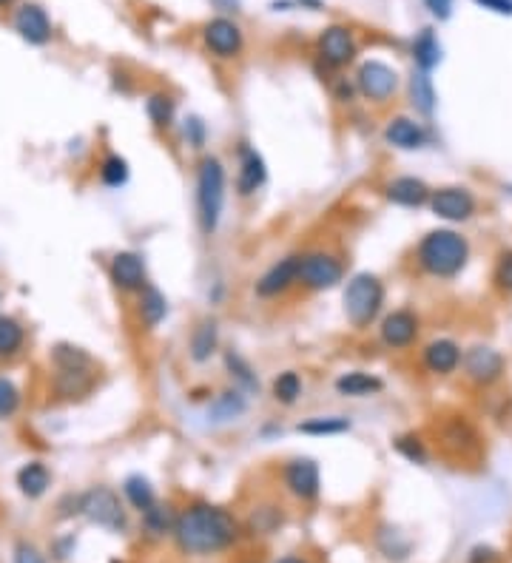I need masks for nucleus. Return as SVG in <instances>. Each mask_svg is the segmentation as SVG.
I'll return each mask as SVG.
<instances>
[{
  "instance_id": "a211bd4d",
  "label": "nucleus",
  "mask_w": 512,
  "mask_h": 563,
  "mask_svg": "<svg viewBox=\"0 0 512 563\" xmlns=\"http://www.w3.org/2000/svg\"><path fill=\"white\" fill-rule=\"evenodd\" d=\"M319 58L334 68L348 66L356 58L353 35L344 29V26H330V29H325L319 37Z\"/></svg>"
},
{
  "instance_id": "c756f323",
  "label": "nucleus",
  "mask_w": 512,
  "mask_h": 563,
  "mask_svg": "<svg viewBox=\"0 0 512 563\" xmlns=\"http://www.w3.org/2000/svg\"><path fill=\"white\" fill-rule=\"evenodd\" d=\"M410 103L416 106V111H421V115H433L436 89H433L430 72H421V68L413 72V77H410Z\"/></svg>"
},
{
  "instance_id": "7c9ffc66",
  "label": "nucleus",
  "mask_w": 512,
  "mask_h": 563,
  "mask_svg": "<svg viewBox=\"0 0 512 563\" xmlns=\"http://www.w3.org/2000/svg\"><path fill=\"white\" fill-rule=\"evenodd\" d=\"M146 115L151 120V125H154L157 131H165V129H171L174 125V115H177V103L171 100L169 94H151L148 100H146Z\"/></svg>"
},
{
  "instance_id": "2eb2a0df",
  "label": "nucleus",
  "mask_w": 512,
  "mask_h": 563,
  "mask_svg": "<svg viewBox=\"0 0 512 563\" xmlns=\"http://www.w3.org/2000/svg\"><path fill=\"white\" fill-rule=\"evenodd\" d=\"M237 160H240L237 194L240 196H254L268 182V165H265V160H262V154L256 148H251L248 143H240Z\"/></svg>"
},
{
  "instance_id": "b1692460",
  "label": "nucleus",
  "mask_w": 512,
  "mask_h": 563,
  "mask_svg": "<svg viewBox=\"0 0 512 563\" xmlns=\"http://www.w3.org/2000/svg\"><path fill=\"white\" fill-rule=\"evenodd\" d=\"M441 441H445L450 449H455V453H467V449H476L481 439H478L476 427L469 424L464 416H455L441 427Z\"/></svg>"
},
{
  "instance_id": "9b49d317",
  "label": "nucleus",
  "mask_w": 512,
  "mask_h": 563,
  "mask_svg": "<svg viewBox=\"0 0 512 563\" xmlns=\"http://www.w3.org/2000/svg\"><path fill=\"white\" fill-rule=\"evenodd\" d=\"M419 330H421V319L416 311H410V307H398V311L387 313L382 319V328H379V336H382V345L390 347V350H405L410 347L413 342L419 339Z\"/></svg>"
},
{
  "instance_id": "bb28decb",
  "label": "nucleus",
  "mask_w": 512,
  "mask_h": 563,
  "mask_svg": "<svg viewBox=\"0 0 512 563\" xmlns=\"http://www.w3.org/2000/svg\"><path fill=\"white\" fill-rule=\"evenodd\" d=\"M413 60H416V68H421V72H433L441 63V44L433 29H421L419 37L413 40Z\"/></svg>"
},
{
  "instance_id": "a19ab883",
  "label": "nucleus",
  "mask_w": 512,
  "mask_h": 563,
  "mask_svg": "<svg viewBox=\"0 0 512 563\" xmlns=\"http://www.w3.org/2000/svg\"><path fill=\"white\" fill-rule=\"evenodd\" d=\"M183 134H185V143L191 148H202L205 146V123L200 117H188L183 125Z\"/></svg>"
},
{
  "instance_id": "1a4fd4ad",
  "label": "nucleus",
  "mask_w": 512,
  "mask_h": 563,
  "mask_svg": "<svg viewBox=\"0 0 512 563\" xmlns=\"http://www.w3.org/2000/svg\"><path fill=\"white\" fill-rule=\"evenodd\" d=\"M356 89L373 103H387L398 91V72L382 60H367L356 75Z\"/></svg>"
},
{
  "instance_id": "e433bc0d",
  "label": "nucleus",
  "mask_w": 512,
  "mask_h": 563,
  "mask_svg": "<svg viewBox=\"0 0 512 563\" xmlns=\"http://www.w3.org/2000/svg\"><path fill=\"white\" fill-rule=\"evenodd\" d=\"M20 387L12 382V378L0 376V418H12L20 410Z\"/></svg>"
},
{
  "instance_id": "72a5a7b5",
  "label": "nucleus",
  "mask_w": 512,
  "mask_h": 563,
  "mask_svg": "<svg viewBox=\"0 0 512 563\" xmlns=\"http://www.w3.org/2000/svg\"><path fill=\"white\" fill-rule=\"evenodd\" d=\"M225 370H228V376H231L233 382H237L242 390H248V393L259 390V378H256L254 368H251V364H248L240 353H233V350H228V353H225Z\"/></svg>"
},
{
  "instance_id": "f03ea898",
  "label": "nucleus",
  "mask_w": 512,
  "mask_h": 563,
  "mask_svg": "<svg viewBox=\"0 0 512 563\" xmlns=\"http://www.w3.org/2000/svg\"><path fill=\"white\" fill-rule=\"evenodd\" d=\"M416 262L424 274L436 279L459 276L469 262V242L453 228H436L416 245Z\"/></svg>"
},
{
  "instance_id": "393cba45",
  "label": "nucleus",
  "mask_w": 512,
  "mask_h": 563,
  "mask_svg": "<svg viewBox=\"0 0 512 563\" xmlns=\"http://www.w3.org/2000/svg\"><path fill=\"white\" fill-rule=\"evenodd\" d=\"M51 484V472L43 461H29L18 470V487L26 498H40L46 496V489Z\"/></svg>"
},
{
  "instance_id": "9d476101",
  "label": "nucleus",
  "mask_w": 512,
  "mask_h": 563,
  "mask_svg": "<svg viewBox=\"0 0 512 563\" xmlns=\"http://www.w3.org/2000/svg\"><path fill=\"white\" fill-rule=\"evenodd\" d=\"M108 279L120 293H140L148 285L146 259L134 250H117L108 262Z\"/></svg>"
},
{
  "instance_id": "a18cd8bd",
  "label": "nucleus",
  "mask_w": 512,
  "mask_h": 563,
  "mask_svg": "<svg viewBox=\"0 0 512 563\" xmlns=\"http://www.w3.org/2000/svg\"><path fill=\"white\" fill-rule=\"evenodd\" d=\"M214 4L219 6V9H223V12H237V0H214Z\"/></svg>"
},
{
  "instance_id": "473e14b6",
  "label": "nucleus",
  "mask_w": 512,
  "mask_h": 563,
  "mask_svg": "<svg viewBox=\"0 0 512 563\" xmlns=\"http://www.w3.org/2000/svg\"><path fill=\"white\" fill-rule=\"evenodd\" d=\"M351 430V418L344 416H316L299 424V432L304 435H342Z\"/></svg>"
},
{
  "instance_id": "412c9836",
  "label": "nucleus",
  "mask_w": 512,
  "mask_h": 563,
  "mask_svg": "<svg viewBox=\"0 0 512 563\" xmlns=\"http://www.w3.org/2000/svg\"><path fill=\"white\" fill-rule=\"evenodd\" d=\"M219 347V328L214 319H202L197 328L191 333V342H188V353L197 364L211 361V356L217 353Z\"/></svg>"
},
{
  "instance_id": "a878e982",
  "label": "nucleus",
  "mask_w": 512,
  "mask_h": 563,
  "mask_svg": "<svg viewBox=\"0 0 512 563\" xmlns=\"http://www.w3.org/2000/svg\"><path fill=\"white\" fill-rule=\"evenodd\" d=\"M91 370H68V368H58V376H54V390H58L60 399H80L91 390Z\"/></svg>"
},
{
  "instance_id": "aec40b11",
  "label": "nucleus",
  "mask_w": 512,
  "mask_h": 563,
  "mask_svg": "<svg viewBox=\"0 0 512 563\" xmlns=\"http://www.w3.org/2000/svg\"><path fill=\"white\" fill-rule=\"evenodd\" d=\"M384 139L393 148L419 151V148H424L427 143H430V134H427L424 125L416 123L413 117H393L390 123H387V129H384Z\"/></svg>"
},
{
  "instance_id": "f8f14e48",
  "label": "nucleus",
  "mask_w": 512,
  "mask_h": 563,
  "mask_svg": "<svg viewBox=\"0 0 512 563\" xmlns=\"http://www.w3.org/2000/svg\"><path fill=\"white\" fill-rule=\"evenodd\" d=\"M285 487L294 492L296 498L311 501L319 496L322 489V475H319V464L313 458H294L285 464Z\"/></svg>"
},
{
  "instance_id": "49530a36",
  "label": "nucleus",
  "mask_w": 512,
  "mask_h": 563,
  "mask_svg": "<svg viewBox=\"0 0 512 563\" xmlns=\"http://www.w3.org/2000/svg\"><path fill=\"white\" fill-rule=\"evenodd\" d=\"M276 563H304L302 558H294V555H290V558H282V560H276Z\"/></svg>"
},
{
  "instance_id": "2f4dec72",
  "label": "nucleus",
  "mask_w": 512,
  "mask_h": 563,
  "mask_svg": "<svg viewBox=\"0 0 512 563\" xmlns=\"http://www.w3.org/2000/svg\"><path fill=\"white\" fill-rule=\"evenodd\" d=\"M122 492H126V498H129V504L134 506V510H140V512L151 510V506L157 504L154 487H151V481H148V478H143V475H129L126 484H122Z\"/></svg>"
},
{
  "instance_id": "6e6552de",
  "label": "nucleus",
  "mask_w": 512,
  "mask_h": 563,
  "mask_svg": "<svg viewBox=\"0 0 512 563\" xmlns=\"http://www.w3.org/2000/svg\"><path fill=\"white\" fill-rule=\"evenodd\" d=\"M430 210L445 222H467L476 217V196L469 188L461 186H445V188H436L430 194Z\"/></svg>"
},
{
  "instance_id": "5701e85b",
  "label": "nucleus",
  "mask_w": 512,
  "mask_h": 563,
  "mask_svg": "<svg viewBox=\"0 0 512 563\" xmlns=\"http://www.w3.org/2000/svg\"><path fill=\"white\" fill-rule=\"evenodd\" d=\"M137 316H140L143 328H157L160 321L169 316V302H165L162 293L154 285H146L137 297Z\"/></svg>"
},
{
  "instance_id": "0eeeda50",
  "label": "nucleus",
  "mask_w": 512,
  "mask_h": 563,
  "mask_svg": "<svg viewBox=\"0 0 512 563\" xmlns=\"http://www.w3.org/2000/svg\"><path fill=\"white\" fill-rule=\"evenodd\" d=\"M461 368H464V376L473 385L490 387V385H495L498 378L504 376L507 361H504V356L498 353L495 347H490V345H473L469 350H464Z\"/></svg>"
},
{
  "instance_id": "c9c22d12",
  "label": "nucleus",
  "mask_w": 512,
  "mask_h": 563,
  "mask_svg": "<svg viewBox=\"0 0 512 563\" xmlns=\"http://www.w3.org/2000/svg\"><path fill=\"white\" fill-rule=\"evenodd\" d=\"M299 396H302V378H299V373L285 370V373H280V376L273 378V399L280 401V404L290 407V404L299 401Z\"/></svg>"
},
{
  "instance_id": "20e7f679",
  "label": "nucleus",
  "mask_w": 512,
  "mask_h": 563,
  "mask_svg": "<svg viewBox=\"0 0 512 563\" xmlns=\"http://www.w3.org/2000/svg\"><path fill=\"white\" fill-rule=\"evenodd\" d=\"M384 307V285L376 274H356L344 288V316L356 330H367Z\"/></svg>"
},
{
  "instance_id": "f3484780",
  "label": "nucleus",
  "mask_w": 512,
  "mask_h": 563,
  "mask_svg": "<svg viewBox=\"0 0 512 563\" xmlns=\"http://www.w3.org/2000/svg\"><path fill=\"white\" fill-rule=\"evenodd\" d=\"M15 29L18 35L32 46H46L51 40V20L43 6L37 4H23L15 12Z\"/></svg>"
},
{
  "instance_id": "ddd939ff",
  "label": "nucleus",
  "mask_w": 512,
  "mask_h": 563,
  "mask_svg": "<svg viewBox=\"0 0 512 563\" xmlns=\"http://www.w3.org/2000/svg\"><path fill=\"white\" fill-rule=\"evenodd\" d=\"M294 285H299V257H285L280 262H273L268 271L256 279V297L262 299L282 297V293Z\"/></svg>"
},
{
  "instance_id": "4c0bfd02",
  "label": "nucleus",
  "mask_w": 512,
  "mask_h": 563,
  "mask_svg": "<svg viewBox=\"0 0 512 563\" xmlns=\"http://www.w3.org/2000/svg\"><path fill=\"white\" fill-rule=\"evenodd\" d=\"M143 520H146V527L154 532V535L169 532L177 524V518L171 515V510H169V506H162V504H154L151 510H146L143 512Z\"/></svg>"
},
{
  "instance_id": "7ed1b4c3",
  "label": "nucleus",
  "mask_w": 512,
  "mask_h": 563,
  "mask_svg": "<svg viewBox=\"0 0 512 563\" xmlns=\"http://www.w3.org/2000/svg\"><path fill=\"white\" fill-rule=\"evenodd\" d=\"M225 208V168L217 157H202L197 168V219L205 236L217 231Z\"/></svg>"
},
{
  "instance_id": "c03bdc74",
  "label": "nucleus",
  "mask_w": 512,
  "mask_h": 563,
  "mask_svg": "<svg viewBox=\"0 0 512 563\" xmlns=\"http://www.w3.org/2000/svg\"><path fill=\"white\" fill-rule=\"evenodd\" d=\"M473 4L495 12V15H512V0H473Z\"/></svg>"
},
{
  "instance_id": "dca6fc26",
  "label": "nucleus",
  "mask_w": 512,
  "mask_h": 563,
  "mask_svg": "<svg viewBox=\"0 0 512 563\" xmlns=\"http://www.w3.org/2000/svg\"><path fill=\"white\" fill-rule=\"evenodd\" d=\"M461 356H464V350H461L459 342L433 339V342H427L424 350H421V364H424V370L433 373V376H450L461 368Z\"/></svg>"
},
{
  "instance_id": "79ce46f5",
  "label": "nucleus",
  "mask_w": 512,
  "mask_h": 563,
  "mask_svg": "<svg viewBox=\"0 0 512 563\" xmlns=\"http://www.w3.org/2000/svg\"><path fill=\"white\" fill-rule=\"evenodd\" d=\"M15 563H46V558L40 555V549L35 543H18L15 546Z\"/></svg>"
},
{
  "instance_id": "39448f33",
  "label": "nucleus",
  "mask_w": 512,
  "mask_h": 563,
  "mask_svg": "<svg viewBox=\"0 0 512 563\" xmlns=\"http://www.w3.org/2000/svg\"><path fill=\"white\" fill-rule=\"evenodd\" d=\"M80 512L86 515L91 524L103 527L108 532L126 529V510H122L117 492L108 487H94L86 496H80Z\"/></svg>"
},
{
  "instance_id": "37998d69",
  "label": "nucleus",
  "mask_w": 512,
  "mask_h": 563,
  "mask_svg": "<svg viewBox=\"0 0 512 563\" xmlns=\"http://www.w3.org/2000/svg\"><path fill=\"white\" fill-rule=\"evenodd\" d=\"M424 6L438 20H447L453 15V0H424Z\"/></svg>"
},
{
  "instance_id": "4be33fe9",
  "label": "nucleus",
  "mask_w": 512,
  "mask_h": 563,
  "mask_svg": "<svg viewBox=\"0 0 512 563\" xmlns=\"http://www.w3.org/2000/svg\"><path fill=\"white\" fill-rule=\"evenodd\" d=\"M382 378L365 373V370H351V373H342L336 378V393L339 396H348V399H365V396H376L382 393Z\"/></svg>"
},
{
  "instance_id": "6ab92c4d",
  "label": "nucleus",
  "mask_w": 512,
  "mask_h": 563,
  "mask_svg": "<svg viewBox=\"0 0 512 563\" xmlns=\"http://www.w3.org/2000/svg\"><path fill=\"white\" fill-rule=\"evenodd\" d=\"M433 188L419 177H396L384 186V196L401 208H421L430 202Z\"/></svg>"
},
{
  "instance_id": "f704fd0d",
  "label": "nucleus",
  "mask_w": 512,
  "mask_h": 563,
  "mask_svg": "<svg viewBox=\"0 0 512 563\" xmlns=\"http://www.w3.org/2000/svg\"><path fill=\"white\" fill-rule=\"evenodd\" d=\"M129 160L120 157V154H108V157L100 163V179L108 188H122L129 182Z\"/></svg>"
},
{
  "instance_id": "f257e3e1",
  "label": "nucleus",
  "mask_w": 512,
  "mask_h": 563,
  "mask_svg": "<svg viewBox=\"0 0 512 563\" xmlns=\"http://www.w3.org/2000/svg\"><path fill=\"white\" fill-rule=\"evenodd\" d=\"M174 538L188 555H214L240 538V524L223 506L193 504L183 515H177Z\"/></svg>"
},
{
  "instance_id": "de8ad7c7",
  "label": "nucleus",
  "mask_w": 512,
  "mask_h": 563,
  "mask_svg": "<svg viewBox=\"0 0 512 563\" xmlns=\"http://www.w3.org/2000/svg\"><path fill=\"white\" fill-rule=\"evenodd\" d=\"M6 4H12V0H0V6H6Z\"/></svg>"
},
{
  "instance_id": "cd10ccee",
  "label": "nucleus",
  "mask_w": 512,
  "mask_h": 563,
  "mask_svg": "<svg viewBox=\"0 0 512 563\" xmlns=\"http://www.w3.org/2000/svg\"><path fill=\"white\" fill-rule=\"evenodd\" d=\"M26 345V328L15 316H0V361L15 359Z\"/></svg>"
},
{
  "instance_id": "58836bf2",
  "label": "nucleus",
  "mask_w": 512,
  "mask_h": 563,
  "mask_svg": "<svg viewBox=\"0 0 512 563\" xmlns=\"http://www.w3.org/2000/svg\"><path fill=\"white\" fill-rule=\"evenodd\" d=\"M396 449L413 464H424L427 461V449H424V441L419 439V435H398Z\"/></svg>"
},
{
  "instance_id": "4468645a",
  "label": "nucleus",
  "mask_w": 512,
  "mask_h": 563,
  "mask_svg": "<svg viewBox=\"0 0 512 563\" xmlns=\"http://www.w3.org/2000/svg\"><path fill=\"white\" fill-rule=\"evenodd\" d=\"M202 37H205V46L211 49V54H217V58L223 60L237 58L242 52V29L228 18H214L211 23H205Z\"/></svg>"
},
{
  "instance_id": "ea45409f",
  "label": "nucleus",
  "mask_w": 512,
  "mask_h": 563,
  "mask_svg": "<svg viewBox=\"0 0 512 563\" xmlns=\"http://www.w3.org/2000/svg\"><path fill=\"white\" fill-rule=\"evenodd\" d=\"M492 282H495V288H498V290L512 293V250H504L501 257L495 259Z\"/></svg>"
},
{
  "instance_id": "423d86ee",
  "label": "nucleus",
  "mask_w": 512,
  "mask_h": 563,
  "mask_svg": "<svg viewBox=\"0 0 512 563\" xmlns=\"http://www.w3.org/2000/svg\"><path fill=\"white\" fill-rule=\"evenodd\" d=\"M344 276V265L327 250H311L299 257V285L308 290H330Z\"/></svg>"
},
{
  "instance_id": "c85d7f7f",
  "label": "nucleus",
  "mask_w": 512,
  "mask_h": 563,
  "mask_svg": "<svg viewBox=\"0 0 512 563\" xmlns=\"http://www.w3.org/2000/svg\"><path fill=\"white\" fill-rule=\"evenodd\" d=\"M248 410L245 393L242 390H225L214 399V404L209 407V418L211 421H233L240 418Z\"/></svg>"
}]
</instances>
